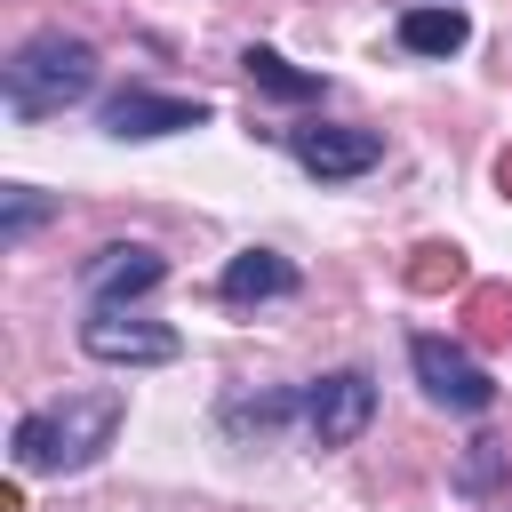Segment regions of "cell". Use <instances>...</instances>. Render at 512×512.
Returning a JSON list of instances; mask_svg holds the SVG:
<instances>
[{"label": "cell", "instance_id": "8", "mask_svg": "<svg viewBox=\"0 0 512 512\" xmlns=\"http://www.w3.org/2000/svg\"><path fill=\"white\" fill-rule=\"evenodd\" d=\"M160 280H168V256H160L152 240H104V248L80 264V304H88V312L136 304V296H152Z\"/></svg>", "mask_w": 512, "mask_h": 512}, {"label": "cell", "instance_id": "5", "mask_svg": "<svg viewBox=\"0 0 512 512\" xmlns=\"http://www.w3.org/2000/svg\"><path fill=\"white\" fill-rule=\"evenodd\" d=\"M304 440L312 448H352L368 424H376V376L368 368H328L304 384Z\"/></svg>", "mask_w": 512, "mask_h": 512}, {"label": "cell", "instance_id": "3", "mask_svg": "<svg viewBox=\"0 0 512 512\" xmlns=\"http://www.w3.org/2000/svg\"><path fill=\"white\" fill-rule=\"evenodd\" d=\"M408 368H416L424 400H432V408H448V416H488V408H496V376H488L456 336L416 328V336H408Z\"/></svg>", "mask_w": 512, "mask_h": 512}, {"label": "cell", "instance_id": "6", "mask_svg": "<svg viewBox=\"0 0 512 512\" xmlns=\"http://www.w3.org/2000/svg\"><path fill=\"white\" fill-rule=\"evenodd\" d=\"M208 120H216V104H208V96H160V88H144V80L112 88V96L96 104V128H104V136H120V144H152V136L208 128Z\"/></svg>", "mask_w": 512, "mask_h": 512}, {"label": "cell", "instance_id": "2", "mask_svg": "<svg viewBox=\"0 0 512 512\" xmlns=\"http://www.w3.org/2000/svg\"><path fill=\"white\" fill-rule=\"evenodd\" d=\"M96 72H104L96 48H88L80 32L48 24V32H32V40L8 48V64H0V96H8L16 120H48V112H64V104H88V96H96Z\"/></svg>", "mask_w": 512, "mask_h": 512}, {"label": "cell", "instance_id": "4", "mask_svg": "<svg viewBox=\"0 0 512 512\" xmlns=\"http://www.w3.org/2000/svg\"><path fill=\"white\" fill-rule=\"evenodd\" d=\"M80 352H88L96 368H168V360L184 352V336L160 328V320H144L136 304H104V312L80 320Z\"/></svg>", "mask_w": 512, "mask_h": 512}, {"label": "cell", "instance_id": "1", "mask_svg": "<svg viewBox=\"0 0 512 512\" xmlns=\"http://www.w3.org/2000/svg\"><path fill=\"white\" fill-rule=\"evenodd\" d=\"M128 424V392L120 384H96V392H64L48 408H24L16 432H8V464L24 480H64V472H88Z\"/></svg>", "mask_w": 512, "mask_h": 512}, {"label": "cell", "instance_id": "10", "mask_svg": "<svg viewBox=\"0 0 512 512\" xmlns=\"http://www.w3.org/2000/svg\"><path fill=\"white\" fill-rule=\"evenodd\" d=\"M392 40L408 48V56H456L464 40H472V16L464 8H400V24H392Z\"/></svg>", "mask_w": 512, "mask_h": 512}, {"label": "cell", "instance_id": "12", "mask_svg": "<svg viewBox=\"0 0 512 512\" xmlns=\"http://www.w3.org/2000/svg\"><path fill=\"white\" fill-rule=\"evenodd\" d=\"M304 416V384H280V392H232L224 400V432H280Z\"/></svg>", "mask_w": 512, "mask_h": 512}, {"label": "cell", "instance_id": "14", "mask_svg": "<svg viewBox=\"0 0 512 512\" xmlns=\"http://www.w3.org/2000/svg\"><path fill=\"white\" fill-rule=\"evenodd\" d=\"M496 472H504V440H472L464 464H456V488H464V496H488Z\"/></svg>", "mask_w": 512, "mask_h": 512}, {"label": "cell", "instance_id": "7", "mask_svg": "<svg viewBox=\"0 0 512 512\" xmlns=\"http://www.w3.org/2000/svg\"><path fill=\"white\" fill-rule=\"evenodd\" d=\"M288 160L320 184H352L384 160V128H352V120H296L288 128Z\"/></svg>", "mask_w": 512, "mask_h": 512}, {"label": "cell", "instance_id": "9", "mask_svg": "<svg viewBox=\"0 0 512 512\" xmlns=\"http://www.w3.org/2000/svg\"><path fill=\"white\" fill-rule=\"evenodd\" d=\"M296 288H304V272H296L280 248H240V256L216 272V296L240 304V312H248V304H288Z\"/></svg>", "mask_w": 512, "mask_h": 512}, {"label": "cell", "instance_id": "13", "mask_svg": "<svg viewBox=\"0 0 512 512\" xmlns=\"http://www.w3.org/2000/svg\"><path fill=\"white\" fill-rule=\"evenodd\" d=\"M56 208H64V200L40 192V184H0V248H24Z\"/></svg>", "mask_w": 512, "mask_h": 512}, {"label": "cell", "instance_id": "11", "mask_svg": "<svg viewBox=\"0 0 512 512\" xmlns=\"http://www.w3.org/2000/svg\"><path fill=\"white\" fill-rule=\"evenodd\" d=\"M240 72H248L264 96H288V104H312V96H328V80H320V72H296V64H288L280 48H264V40H248V48H240Z\"/></svg>", "mask_w": 512, "mask_h": 512}]
</instances>
